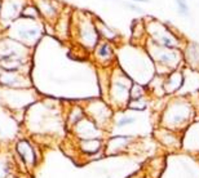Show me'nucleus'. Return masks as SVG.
<instances>
[{"mask_svg": "<svg viewBox=\"0 0 199 178\" xmlns=\"http://www.w3.org/2000/svg\"><path fill=\"white\" fill-rule=\"evenodd\" d=\"M129 178H145L143 176H140V174H133V176H131Z\"/></svg>", "mask_w": 199, "mask_h": 178, "instance_id": "obj_2", "label": "nucleus"}, {"mask_svg": "<svg viewBox=\"0 0 199 178\" xmlns=\"http://www.w3.org/2000/svg\"><path fill=\"white\" fill-rule=\"evenodd\" d=\"M155 137L167 149H180L181 146V137L177 133H172L169 130H160L155 133Z\"/></svg>", "mask_w": 199, "mask_h": 178, "instance_id": "obj_1", "label": "nucleus"}]
</instances>
